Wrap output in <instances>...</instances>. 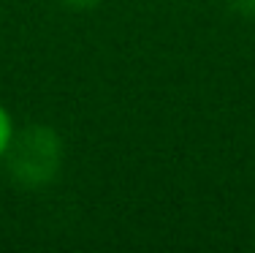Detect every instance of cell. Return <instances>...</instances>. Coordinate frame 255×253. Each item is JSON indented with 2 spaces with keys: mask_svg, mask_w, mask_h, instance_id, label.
Here are the masks:
<instances>
[{
  "mask_svg": "<svg viewBox=\"0 0 255 253\" xmlns=\"http://www.w3.org/2000/svg\"><path fill=\"white\" fill-rule=\"evenodd\" d=\"M65 5H71V8H79V11H87V8H95V5L101 3V0H63Z\"/></svg>",
  "mask_w": 255,
  "mask_h": 253,
  "instance_id": "obj_4",
  "label": "cell"
},
{
  "mask_svg": "<svg viewBox=\"0 0 255 253\" xmlns=\"http://www.w3.org/2000/svg\"><path fill=\"white\" fill-rule=\"evenodd\" d=\"M3 158L11 183L27 191H38L57 177L63 164V142L54 128L35 123L11 139Z\"/></svg>",
  "mask_w": 255,
  "mask_h": 253,
  "instance_id": "obj_1",
  "label": "cell"
},
{
  "mask_svg": "<svg viewBox=\"0 0 255 253\" xmlns=\"http://www.w3.org/2000/svg\"><path fill=\"white\" fill-rule=\"evenodd\" d=\"M231 8L242 16H255V0H231Z\"/></svg>",
  "mask_w": 255,
  "mask_h": 253,
  "instance_id": "obj_3",
  "label": "cell"
},
{
  "mask_svg": "<svg viewBox=\"0 0 255 253\" xmlns=\"http://www.w3.org/2000/svg\"><path fill=\"white\" fill-rule=\"evenodd\" d=\"M11 139H14V125H11V117L8 112L0 106V158L5 155V150H8Z\"/></svg>",
  "mask_w": 255,
  "mask_h": 253,
  "instance_id": "obj_2",
  "label": "cell"
}]
</instances>
